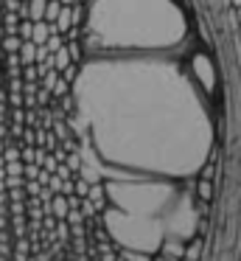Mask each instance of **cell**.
<instances>
[{"mask_svg":"<svg viewBox=\"0 0 241 261\" xmlns=\"http://www.w3.org/2000/svg\"><path fill=\"white\" fill-rule=\"evenodd\" d=\"M82 104L95 146L121 166L182 180L213 158L219 124L202 85L179 62L93 65Z\"/></svg>","mask_w":241,"mask_h":261,"instance_id":"cell-1","label":"cell"},{"mask_svg":"<svg viewBox=\"0 0 241 261\" xmlns=\"http://www.w3.org/2000/svg\"><path fill=\"white\" fill-rule=\"evenodd\" d=\"M93 31L112 45L166 51L188 37V14L179 0H98Z\"/></svg>","mask_w":241,"mask_h":261,"instance_id":"cell-2","label":"cell"},{"mask_svg":"<svg viewBox=\"0 0 241 261\" xmlns=\"http://www.w3.org/2000/svg\"><path fill=\"white\" fill-rule=\"evenodd\" d=\"M233 12L241 17V0H233ZM235 261H241V230H238V250H235Z\"/></svg>","mask_w":241,"mask_h":261,"instance_id":"cell-3","label":"cell"}]
</instances>
